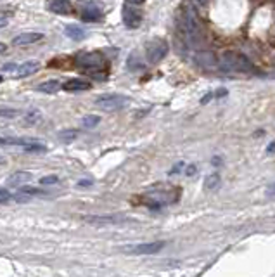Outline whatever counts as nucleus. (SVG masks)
Listing matches in <instances>:
<instances>
[{
    "instance_id": "1",
    "label": "nucleus",
    "mask_w": 275,
    "mask_h": 277,
    "mask_svg": "<svg viewBox=\"0 0 275 277\" xmlns=\"http://www.w3.org/2000/svg\"><path fill=\"white\" fill-rule=\"evenodd\" d=\"M220 70L225 73H249L253 70L251 61L244 54L235 52V50H227L222 54L218 62Z\"/></svg>"
},
{
    "instance_id": "2",
    "label": "nucleus",
    "mask_w": 275,
    "mask_h": 277,
    "mask_svg": "<svg viewBox=\"0 0 275 277\" xmlns=\"http://www.w3.org/2000/svg\"><path fill=\"white\" fill-rule=\"evenodd\" d=\"M75 64L78 66V68L85 70L87 73H99V71L106 73V70H108V61H106V57L97 52L80 54V56L75 57Z\"/></svg>"
},
{
    "instance_id": "3",
    "label": "nucleus",
    "mask_w": 275,
    "mask_h": 277,
    "mask_svg": "<svg viewBox=\"0 0 275 277\" xmlns=\"http://www.w3.org/2000/svg\"><path fill=\"white\" fill-rule=\"evenodd\" d=\"M184 28H185V37H187V42L192 47H197L201 44V39H202V31H201V24L197 21V16H196V11L192 7H187L185 11V16H184Z\"/></svg>"
},
{
    "instance_id": "4",
    "label": "nucleus",
    "mask_w": 275,
    "mask_h": 277,
    "mask_svg": "<svg viewBox=\"0 0 275 277\" xmlns=\"http://www.w3.org/2000/svg\"><path fill=\"white\" fill-rule=\"evenodd\" d=\"M168 50H170V47H168L166 40H161V39H156L147 44L146 47V59L149 64H158L159 61H163L164 57H166Z\"/></svg>"
},
{
    "instance_id": "5",
    "label": "nucleus",
    "mask_w": 275,
    "mask_h": 277,
    "mask_svg": "<svg viewBox=\"0 0 275 277\" xmlns=\"http://www.w3.org/2000/svg\"><path fill=\"white\" fill-rule=\"evenodd\" d=\"M95 104L100 109H106V111H118V109H125L130 104V99L126 95H120V94H106L100 95L99 99L95 100Z\"/></svg>"
},
{
    "instance_id": "6",
    "label": "nucleus",
    "mask_w": 275,
    "mask_h": 277,
    "mask_svg": "<svg viewBox=\"0 0 275 277\" xmlns=\"http://www.w3.org/2000/svg\"><path fill=\"white\" fill-rule=\"evenodd\" d=\"M78 7L82 11V18L85 21H99L104 16V9L97 0H80Z\"/></svg>"
},
{
    "instance_id": "7",
    "label": "nucleus",
    "mask_w": 275,
    "mask_h": 277,
    "mask_svg": "<svg viewBox=\"0 0 275 277\" xmlns=\"http://www.w3.org/2000/svg\"><path fill=\"white\" fill-rule=\"evenodd\" d=\"M163 248H164L163 241H154V243H144V245L125 246L123 251L125 253H132V255H154V253H159Z\"/></svg>"
},
{
    "instance_id": "8",
    "label": "nucleus",
    "mask_w": 275,
    "mask_h": 277,
    "mask_svg": "<svg viewBox=\"0 0 275 277\" xmlns=\"http://www.w3.org/2000/svg\"><path fill=\"white\" fill-rule=\"evenodd\" d=\"M123 23L128 28H132V30H135V28L141 26L142 12L135 9L133 4H125V6H123Z\"/></svg>"
},
{
    "instance_id": "9",
    "label": "nucleus",
    "mask_w": 275,
    "mask_h": 277,
    "mask_svg": "<svg viewBox=\"0 0 275 277\" xmlns=\"http://www.w3.org/2000/svg\"><path fill=\"white\" fill-rule=\"evenodd\" d=\"M82 220L88 222L92 225H116L121 220H125V217L121 215H85L82 217Z\"/></svg>"
},
{
    "instance_id": "10",
    "label": "nucleus",
    "mask_w": 275,
    "mask_h": 277,
    "mask_svg": "<svg viewBox=\"0 0 275 277\" xmlns=\"http://www.w3.org/2000/svg\"><path fill=\"white\" fill-rule=\"evenodd\" d=\"M33 180V175L31 171H26V170H21V171H16L7 177L6 184L9 187H23V186H28L29 182Z\"/></svg>"
},
{
    "instance_id": "11",
    "label": "nucleus",
    "mask_w": 275,
    "mask_h": 277,
    "mask_svg": "<svg viewBox=\"0 0 275 277\" xmlns=\"http://www.w3.org/2000/svg\"><path fill=\"white\" fill-rule=\"evenodd\" d=\"M61 89H64L67 92H83V90H90L92 83L87 82V80H80V78H71L64 82L61 85Z\"/></svg>"
},
{
    "instance_id": "12",
    "label": "nucleus",
    "mask_w": 275,
    "mask_h": 277,
    "mask_svg": "<svg viewBox=\"0 0 275 277\" xmlns=\"http://www.w3.org/2000/svg\"><path fill=\"white\" fill-rule=\"evenodd\" d=\"M44 39V33H37V31H26V33H21V35L14 37L12 44L14 45H29V44H37Z\"/></svg>"
},
{
    "instance_id": "13",
    "label": "nucleus",
    "mask_w": 275,
    "mask_h": 277,
    "mask_svg": "<svg viewBox=\"0 0 275 277\" xmlns=\"http://www.w3.org/2000/svg\"><path fill=\"white\" fill-rule=\"evenodd\" d=\"M49 9L56 14L66 16L73 11V6H71L70 0H49Z\"/></svg>"
},
{
    "instance_id": "14",
    "label": "nucleus",
    "mask_w": 275,
    "mask_h": 277,
    "mask_svg": "<svg viewBox=\"0 0 275 277\" xmlns=\"http://www.w3.org/2000/svg\"><path fill=\"white\" fill-rule=\"evenodd\" d=\"M38 68H40V64H38L37 61H26L23 62L21 66H18L16 68V71H18V77L19 78H26V77H31V75H35Z\"/></svg>"
},
{
    "instance_id": "15",
    "label": "nucleus",
    "mask_w": 275,
    "mask_h": 277,
    "mask_svg": "<svg viewBox=\"0 0 275 277\" xmlns=\"http://www.w3.org/2000/svg\"><path fill=\"white\" fill-rule=\"evenodd\" d=\"M64 33L71 40H83L87 37V31L83 30L82 26H78V24H70V26H66Z\"/></svg>"
},
{
    "instance_id": "16",
    "label": "nucleus",
    "mask_w": 275,
    "mask_h": 277,
    "mask_svg": "<svg viewBox=\"0 0 275 277\" xmlns=\"http://www.w3.org/2000/svg\"><path fill=\"white\" fill-rule=\"evenodd\" d=\"M59 89H61V83L57 80H49V82H44L38 85V90L44 92V94H56Z\"/></svg>"
},
{
    "instance_id": "17",
    "label": "nucleus",
    "mask_w": 275,
    "mask_h": 277,
    "mask_svg": "<svg viewBox=\"0 0 275 277\" xmlns=\"http://www.w3.org/2000/svg\"><path fill=\"white\" fill-rule=\"evenodd\" d=\"M57 137L61 138L62 142H66V144H70V142L76 141V137H78V130H75V128H66V130H61V132L57 133Z\"/></svg>"
},
{
    "instance_id": "18",
    "label": "nucleus",
    "mask_w": 275,
    "mask_h": 277,
    "mask_svg": "<svg viewBox=\"0 0 275 277\" xmlns=\"http://www.w3.org/2000/svg\"><path fill=\"white\" fill-rule=\"evenodd\" d=\"M100 123V116H97V115H88V116H85L83 118V121H82V125L85 128H94V127H97V125Z\"/></svg>"
},
{
    "instance_id": "19",
    "label": "nucleus",
    "mask_w": 275,
    "mask_h": 277,
    "mask_svg": "<svg viewBox=\"0 0 275 277\" xmlns=\"http://www.w3.org/2000/svg\"><path fill=\"white\" fill-rule=\"evenodd\" d=\"M218 182H220V175L218 174H211V175H208V177H206V180H204V187L208 189H215L218 186Z\"/></svg>"
},
{
    "instance_id": "20",
    "label": "nucleus",
    "mask_w": 275,
    "mask_h": 277,
    "mask_svg": "<svg viewBox=\"0 0 275 277\" xmlns=\"http://www.w3.org/2000/svg\"><path fill=\"white\" fill-rule=\"evenodd\" d=\"M38 120H40V113H38V111H29V113L24 115V123H28V125L37 123Z\"/></svg>"
},
{
    "instance_id": "21",
    "label": "nucleus",
    "mask_w": 275,
    "mask_h": 277,
    "mask_svg": "<svg viewBox=\"0 0 275 277\" xmlns=\"http://www.w3.org/2000/svg\"><path fill=\"white\" fill-rule=\"evenodd\" d=\"M59 182V177L57 175H47V177H42L40 179V184L42 186H56Z\"/></svg>"
},
{
    "instance_id": "22",
    "label": "nucleus",
    "mask_w": 275,
    "mask_h": 277,
    "mask_svg": "<svg viewBox=\"0 0 275 277\" xmlns=\"http://www.w3.org/2000/svg\"><path fill=\"white\" fill-rule=\"evenodd\" d=\"M0 116H2V118H16V116H18V111H16V109L2 108L0 109Z\"/></svg>"
},
{
    "instance_id": "23",
    "label": "nucleus",
    "mask_w": 275,
    "mask_h": 277,
    "mask_svg": "<svg viewBox=\"0 0 275 277\" xmlns=\"http://www.w3.org/2000/svg\"><path fill=\"white\" fill-rule=\"evenodd\" d=\"M11 199H12V194H11V192H9V191H6V189L0 187V204L9 203Z\"/></svg>"
},
{
    "instance_id": "24",
    "label": "nucleus",
    "mask_w": 275,
    "mask_h": 277,
    "mask_svg": "<svg viewBox=\"0 0 275 277\" xmlns=\"http://www.w3.org/2000/svg\"><path fill=\"white\" fill-rule=\"evenodd\" d=\"M266 196H270V198H275V182L266 189Z\"/></svg>"
},
{
    "instance_id": "25",
    "label": "nucleus",
    "mask_w": 275,
    "mask_h": 277,
    "mask_svg": "<svg viewBox=\"0 0 275 277\" xmlns=\"http://www.w3.org/2000/svg\"><path fill=\"white\" fill-rule=\"evenodd\" d=\"M78 186L80 187H90L92 186V180H80Z\"/></svg>"
},
{
    "instance_id": "26",
    "label": "nucleus",
    "mask_w": 275,
    "mask_h": 277,
    "mask_svg": "<svg viewBox=\"0 0 275 277\" xmlns=\"http://www.w3.org/2000/svg\"><path fill=\"white\" fill-rule=\"evenodd\" d=\"M182 166H184V163H179V165H175V166H173V170L170 171V174H171V175H173V174H179Z\"/></svg>"
},
{
    "instance_id": "27",
    "label": "nucleus",
    "mask_w": 275,
    "mask_h": 277,
    "mask_svg": "<svg viewBox=\"0 0 275 277\" xmlns=\"http://www.w3.org/2000/svg\"><path fill=\"white\" fill-rule=\"evenodd\" d=\"M7 24H9V19H7V18H0V30H2V28H6Z\"/></svg>"
},
{
    "instance_id": "28",
    "label": "nucleus",
    "mask_w": 275,
    "mask_h": 277,
    "mask_svg": "<svg viewBox=\"0 0 275 277\" xmlns=\"http://www.w3.org/2000/svg\"><path fill=\"white\" fill-rule=\"evenodd\" d=\"M187 175H194L196 174V165H190V166H187V171H185Z\"/></svg>"
},
{
    "instance_id": "29",
    "label": "nucleus",
    "mask_w": 275,
    "mask_h": 277,
    "mask_svg": "<svg viewBox=\"0 0 275 277\" xmlns=\"http://www.w3.org/2000/svg\"><path fill=\"white\" fill-rule=\"evenodd\" d=\"M130 4H133V6H142L144 2H146V0H128Z\"/></svg>"
},
{
    "instance_id": "30",
    "label": "nucleus",
    "mask_w": 275,
    "mask_h": 277,
    "mask_svg": "<svg viewBox=\"0 0 275 277\" xmlns=\"http://www.w3.org/2000/svg\"><path fill=\"white\" fill-rule=\"evenodd\" d=\"M6 50H7V45L0 42V54H4V52H6Z\"/></svg>"
},
{
    "instance_id": "31",
    "label": "nucleus",
    "mask_w": 275,
    "mask_h": 277,
    "mask_svg": "<svg viewBox=\"0 0 275 277\" xmlns=\"http://www.w3.org/2000/svg\"><path fill=\"white\" fill-rule=\"evenodd\" d=\"M211 97H213V94H208V95H204V99H202L201 102H202V104H204V102H208V100H210Z\"/></svg>"
},
{
    "instance_id": "32",
    "label": "nucleus",
    "mask_w": 275,
    "mask_h": 277,
    "mask_svg": "<svg viewBox=\"0 0 275 277\" xmlns=\"http://www.w3.org/2000/svg\"><path fill=\"white\" fill-rule=\"evenodd\" d=\"M266 151H268V153H273V151H275V142H272V144L268 146V149H266Z\"/></svg>"
},
{
    "instance_id": "33",
    "label": "nucleus",
    "mask_w": 275,
    "mask_h": 277,
    "mask_svg": "<svg viewBox=\"0 0 275 277\" xmlns=\"http://www.w3.org/2000/svg\"><path fill=\"white\" fill-rule=\"evenodd\" d=\"M0 146H7V138H2V137H0Z\"/></svg>"
},
{
    "instance_id": "34",
    "label": "nucleus",
    "mask_w": 275,
    "mask_h": 277,
    "mask_svg": "<svg viewBox=\"0 0 275 277\" xmlns=\"http://www.w3.org/2000/svg\"><path fill=\"white\" fill-rule=\"evenodd\" d=\"M4 163H6V159H4L2 156H0V165H4Z\"/></svg>"
},
{
    "instance_id": "35",
    "label": "nucleus",
    "mask_w": 275,
    "mask_h": 277,
    "mask_svg": "<svg viewBox=\"0 0 275 277\" xmlns=\"http://www.w3.org/2000/svg\"><path fill=\"white\" fill-rule=\"evenodd\" d=\"M4 82V77H2V75H0V83H2Z\"/></svg>"
},
{
    "instance_id": "36",
    "label": "nucleus",
    "mask_w": 275,
    "mask_h": 277,
    "mask_svg": "<svg viewBox=\"0 0 275 277\" xmlns=\"http://www.w3.org/2000/svg\"><path fill=\"white\" fill-rule=\"evenodd\" d=\"M197 2H201V4H204V2H206V0H197Z\"/></svg>"
}]
</instances>
